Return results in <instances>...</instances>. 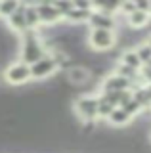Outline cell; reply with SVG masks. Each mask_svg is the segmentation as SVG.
I'll list each match as a JSON object with an SVG mask.
<instances>
[{
	"mask_svg": "<svg viewBox=\"0 0 151 153\" xmlns=\"http://www.w3.org/2000/svg\"><path fill=\"white\" fill-rule=\"evenodd\" d=\"M46 54H50L48 42L42 38L40 31H29L19 36V57L17 59L27 65L36 63Z\"/></svg>",
	"mask_w": 151,
	"mask_h": 153,
	"instance_id": "6da1fadb",
	"label": "cell"
},
{
	"mask_svg": "<svg viewBox=\"0 0 151 153\" xmlns=\"http://www.w3.org/2000/svg\"><path fill=\"white\" fill-rule=\"evenodd\" d=\"M98 103H100V94H82L75 100V113L84 124H94L100 121Z\"/></svg>",
	"mask_w": 151,
	"mask_h": 153,
	"instance_id": "7a4b0ae2",
	"label": "cell"
},
{
	"mask_svg": "<svg viewBox=\"0 0 151 153\" xmlns=\"http://www.w3.org/2000/svg\"><path fill=\"white\" fill-rule=\"evenodd\" d=\"M86 44L94 52H109L117 46V31L109 29H88L86 35Z\"/></svg>",
	"mask_w": 151,
	"mask_h": 153,
	"instance_id": "3957f363",
	"label": "cell"
},
{
	"mask_svg": "<svg viewBox=\"0 0 151 153\" xmlns=\"http://www.w3.org/2000/svg\"><path fill=\"white\" fill-rule=\"evenodd\" d=\"M4 80L10 86H23L33 80L31 75V65L23 63L19 59H13L10 65L4 69Z\"/></svg>",
	"mask_w": 151,
	"mask_h": 153,
	"instance_id": "277c9868",
	"label": "cell"
},
{
	"mask_svg": "<svg viewBox=\"0 0 151 153\" xmlns=\"http://www.w3.org/2000/svg\"><path fill=\"white\" fill-rule=\"evenodd\" d=\"M61 69L59 61L56 59V56L52 54H46L42 59H38L36 63L31 65V75H33V80H46L50 76H54L58 71Z\"/></svg>",
	"mask_w": 151,
	"mask_h": 153,
	"instance_id": "5b68a950",
	"label": "cell"
},
{
	"mask_svg": "<svg viewBox=\"0 0 151 153\" xmlns=\"http://www.w3.org/2000/svg\"><path fill=\"white\" fill-rule=\"evenodd\" d=\"M121 90H134V84L124 76L117 75L115 71L105 75L100 82V92H121Z\"/></svg>",
	"mask_w": 151,
	"mask_h": 153,
	"instance_id": "8992f818",
	"label": "cell"
},
{
	"mask_svg": "<svg viewBox=\"0 0 151 153\" xmlns=\"http://www.w3.org/2000/svg\"><path fill=\"white\" fill-rule=\"evenodd\" d=\"M36 12H38V19H40V27H54L59 21H63L61 13L56 10L54 2H38L36 4Z\"/></svg>",
	"mask_w": 151,
	"mask_h": 153,
	"instance_id": "52a82bcc",
	"label": "cell"
},
{
	"mask_svg": "<svg viewBox=\"0 0 151 153\" xmlns=\"http://www.w3.org/2000/svg\"><path fill=\"white\" fill-rule=\"evenodd\" d=\"M25 6H27V2H21L19 8H17V12L13 13L10 19H6L8 29H10L12 33H16L17 38L31 31V29H29V23H27V16H25Z\"/></svg>",
	"mask_w": 151,
	"mask_h": 153,
	"instance_id": "ba28073f",
	"label": "cell"
},
{
	"mask_svg": "<svg viewBox=\"0 0 151 153\" xmlns=\"http://www.w3.org/2000/svg\"><path fill=\"white\" fill-rule=\"evenodd\" d=\"M88 29H109V31H117L119 29V19L115 16L105 13V12L94 10L90 19H88Z\"/></svg>",
	"mask_w": 151,
	"mask_h": 153,
	"instance_id": "9c48e42d",
	"label": "cell"
},
{
	"mask_svg": "<svg viewBox=\"0 0 151 153\" xmlns=\"http://www.w3.org/2000/svg\"><path fill=\"white\" fill-rule=\"evenodd\" d=\"M90 79H92V71L86 65L78 63V65H71L67 69V80L75 86H84L86 82H90Z\"/></svg>",
	"mask_w": 151,
	"mask_h": 153,
	"instance_id": "30bf717a",
	"label": "cell"
},
{
	"mask_svg": "<svg viewBox=\"0 0 151 153\" xmlns=\"http://www.w3.org/2000/svg\"><path fill=\"white\" fill-rule=\"evenodd\" d=\"M126 23H128L130 29H144L149 25L151 21V12H145V10H140L136 6V10L130 13V16H126Z\"/></svg>",
	"mask_w": 151,
	"mask_h": 153,
	"instance_id": "8fae6325",
	"label": "cell"
},
{
	"mask_svg": "<svg viewBox=\"0 0 151 153\" xmlns=\"http://www.w3.org/2000/svg\"><path fill=\"white\" fill-rule=\"evenodd\" d=\"M119 63H124V65L132 67V69H138V71H141V67H144V63H141V59L138 56V52H136L134 48H124V50L121 52Z\"/></svg>",
	"mask_w": 151,
	"mask_h": 153,
	"instance_id": "7c38bea8",
	"label": "cell"
},
{
	"mask_svg": "<svg viewBox=\"0 0 151 153\" xmlns=\"http://www.w3.org/2000/svg\"><path fill=\"white\" fill-rule=\"evenodd\" d=\"M103 94L115 107H124L126 103L134 98V90H121V92H100Z\"/></svg>",
	"mask_w": 151,
	"mask_h": 153,
	"instance_id": "4fadbf2b",
	"label": "cell"
},
{
	"mask_svg": "<svg viewBox=\"0 0 151 153\" xmlns=\"http://www.w3.org/2000/svg\"><path fill=\"white\" fill-rule=\"evenodd\" d=\"M92 12H94V10H81V8L75 6L69 12V16L65 17V21H67V23H73V25H82V23H86V25H88V19H90Z\"/></svg>",
	"mask_w": 151,
	"mask_h": 153,
	"instance_id": "5bb4252c",
	"label": "cell"
},
{
	"mask_svg": "<svg viewBox=\"0 0 151 153\" xmlns=\"http://www.w3.org/2000/svg\"><path fill=\"white\" fill-rule=\"evenodd\" d=\"M132 121H134V119H132L130 115L124 111V109H122V107H117L115 111L111 113V117H109V121H107V123H109L111 126H117V128H119V126H128Z\"/></svg>",
	"mask_w": 151,
	"mask_h": 153,
	"instance_id": "9a60e30c",
	"label": "cell"
},
{
	"mask_svg": "<svg viewBox=\"0 0 151 153\" xmlns=\"http://www.w3.org/2000/svg\"><path fill=\"white\" fill-rule=\"evenodd\" d=\"M98 94H100V92H98ZM115 109H117L115 105H113L103 94H100V103H98V115H100V121H109L111 113L115 111Z\"/></svg>",
	"mask_w": 151,
	"mask_h": 153,
	"instance_id": "2e32d148",
	"label": "cell"
},
{
	"mask_svg": "<svg viewBox=\"0 0 151 153\" xmlns=\"http://www.w3.org/2000/svg\"><path fill=\"white\" fill-rule=\"evenodd\" d=\"M25 16H27V23H29L31 31H40V19H38V12H36V4L27 2Z\"/></svg>",
	"mask_w": 151,
	"mask_h": 153,
	"instance_id": "e0dca14e",
	"label": "cell"
},
{
	"mask_svg": "<svg viewBox=\"0 0 151 153\" xmlns=\"http://www.w3.org/2000/svg\"><path fill=\"white\" fill-rule=\"evenodd\" d=\"M21 2H17V0H10V2H0V19H10L13 13L17 12V8H19Z\"/></svg>",
	"mask_w": 151,
	"mask_h": 153,
	"instance_id": "ac0fdd59",
	"label": "cell"
},
{
	"mask_svg": "<svg viewBox=\"0 0 151 153\" xmlns=\"http://www.w3.org/2000/svg\"><path fill=\"white\" fill-rule=\"evenodd\" d=\"M134 50L138 52V56H140V59H141V63H144V65H147L149 61H151V48H149L147 42H140Z\"/></svg>",
	"mask_w": 151,
	"mask_h": 153,
	"instance_id": "d6986e66",
	"label": "cell"
},
{
	"mask_svg": "<svg viewBox=\"0 0 151 153\" xmlns=\"http://www.w3.org/2000/svg\"><path fill=\"white\" fill-rule=\"evenodd\" d=\"M122 109H124V111L128 113L132 119H136V117H138V115H140L141 111H144V107H141V103H140V102H138L136 98H132V100H130V102L126 103V105H124Z\"/></svg>",
	"mask_w": 151,
	"mask_h": 153,
	"instance_id": "ffe728a7",
	"label": "cell"
},
{
	"mask_svg": "<svg viewBox=\"0 0 151 153\" xmlns=\"http://www.w3.org/2000/svg\"><path fill=\"white\" fill-rule=\"evenodd\" d=\"M54 6H56V10L61 13V17H63V21H65V17H67L69 12L75 8V4H73V2H54Z\"/></svg>",
	"mask_w": 151,
	"mask_h": 153,
	"instance_id": "44dd1931",
	"label": "cell"
},
{
	"mask_svg": "<svg viewBox=\"0 0 151 153\" xmlns=\"http://www.w3.org/2000/svg\"><path fill=\"white\" fill-rule=\"evenodd\" d=\"M145 42H147V44H149V48H151V36L147 38V40H145Z\"/></svg>",
	"mask_w": 151,
	"mask_h": 153,
	"instance_id": "7402d4cb",
	"label": "cell"
}]
</instances>
